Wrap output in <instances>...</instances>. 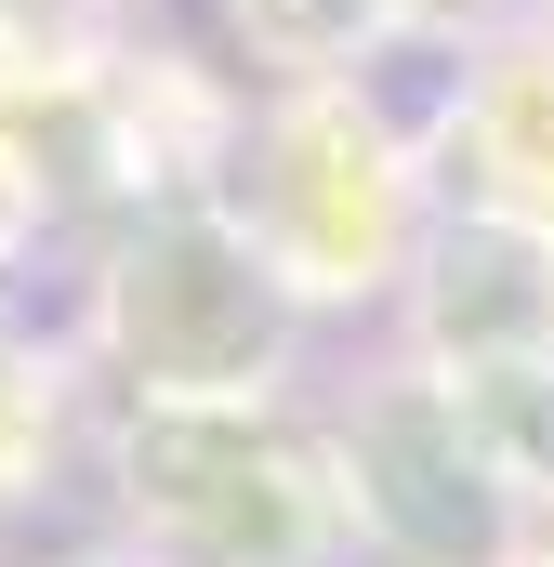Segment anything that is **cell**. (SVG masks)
Returning <instances> with one entry per match:
<instances>
[{"label":"cell","instance_id":"cell-3","mask_svg":"<svg viewBox=\"0 0 554 567\" xmlns=\"http://www.w3.org/2000/svg\"><path fill=\"white\" fill-rule=\"evenodd\" d=\"M542 462H554V423H542Z\"/></svg>","mask_w":554,"mask_h":567},{"label":"cell","instance_id":"cell-2","mask_svg":"<svg viewBox=\"0 0 554 567\" xmlns=\"http://www.w3.org/2000/svg\"><path fill=\"white\" fill-rule=\"evenodd\" d=\"M370 515L435 567H475L502 542V515H489V475H475V449L449 410H383L370 423Z\"/></svg>","mask_w":554,"mask_h":567},{"label":"cell","instance_id":"cell-1","mask_svg":"<svg viewBox=\"0 0 554 567\" xmlns=\"http://www.w3.org/2000/svg\"><path fill=\"white\" fill-rule=\"evenodd\" d=\"M145 449H172L185 475H212V488H158V515L198 528L212 555H290V542H304V462H290L277 435L225 423V410H158Z\"/></svg>","mask_w":554,"mask_h":567}]
</instances>
